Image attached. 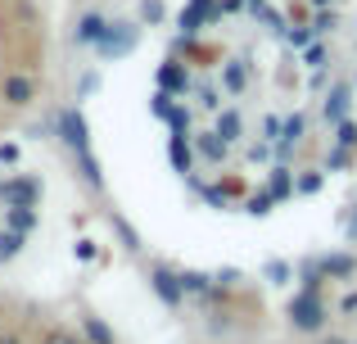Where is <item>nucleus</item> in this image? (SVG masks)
<instances>
[{"mask_svg":"<svg viewBox=\"0 0 357 344\" xmlns=\"http://www.w3.org/2000/svg\"><path fill=\"white\" fill-rule=\"evenodd\" d=\"M298 190H303V195H312V190H321V172H307V177H303V181H298Z\"/></svg>","mask_w":357,"mask_h":344,"instance_id":"c85d7f7f","label":"nucleus"},{"mask_svg":"<svg viewBox=\"0 0 357 344\" xmlns=\"http://www.w3.org/2000/svg\"><path fill=\"white\" fill-rule=\"evenodd\" d=\"M167 154H172L176 172H190V145H185V136H181V132L172 136V145H167Z\"/></svg>","mask_w":357,"mask_h":344,"instance_id":"a211bd4d","label":"nucleus"},{"mask_svg":"<svg viewBox=\"0 0 357 344\" xmlns=\"http://www.w3.org/2000/svg\"><path fill=\"white\" fill-rule=\"evenodd\" d=\"M335 145H344V150H353L357 145V127L344 118V123H335Z\"/></svg>","mask_w":357,"mask_h":344,"instance_id":"4be33fe9","label":"nucleus"},{"mask_svg":"<svg viewBox=\"0 0 357 344\" xmlns=\"http://www.w3.org/2000/svg\"><path fill=\"white\" fill-rule=\"evenodd\" d=\"M307 63H312V68H321V63H326V45H312V50H307Z\"/></svg>","mask_w":357,"mask_h":344,"instance_id":"2f4dec72","label":"nucleus"},{"mask_svg":"<svg viewBox=\"0 0 357 344\" xmlns=\"http://www.w3.org/2000/svg\"><path fill=\"white\" fill-rule=\"evenodd\" d=\"M335 27H340V18H335V9H331V14H326V9H321V14H317V18H312V32H317V36H326V32H335Z\"/></svg>","mask_w":357,"mask_h":344,"instance_id":"b1692460","label":"nucleus"},{"mask_svg":"<svg viewBox=\"0 0 357 344\" xmlns=\"http://www.w3.org/2000/svg\"><path fill=\"white\" fill-rule=\"evenodd\" d=\"M41 344H86V340H82L77 331H63V327H50V331H45V336H41Z\"/></svg>","mask_w":357,"mask_h":344,"instance_id":"aec40b11","label":"nucleus"},{"mask_svg":"<svg viewBox=\"0 0 357 344\" xmlns=\"http://www.w3.org/2000/svg\"><path fill=\"white\" fill-rule=\"evenodd\" d=\"M0 96H5L9 109H27L36 100V82L23 77V73H5V82H0Z\"/></svg>","mask_w":357,"mask_h":344,"instance_id":"7ed1b4c3","label":"nucleus"},{"mask_svg":"<svg viewBox=\"0 0 357 344\" xmlns=\"http://www.w3.org/2000/svg\"><path fill=\"white\" fill-rule=\"evenodd\" d=\"M167 123H172V132H190V109H181V105H172V109H167Z\"/></svg>","mask_w":357,"mask_h":344,"instance_id":"5701e85b","label":"nucleus"},{"mask_svg":"<svg viewBox=\"0 0 357 344\" xmlns=\"http://www.w3.org/2000/svg\"><path fill=\"white\" fill-rule=\"evenodd\" d=\"M321 267H326V276H335V281H349V276L357 272V258L353 254H326Z\"/></svg>","mask_w":357,"mask_h":344,"instance_id":"9b49d317","label":"nucleus"},{"mask_svg":"<svg viewBox=\"0 0 357 344\" xmlns=\"http://www.w3.org/2000/svg\"><path fill=\"white\" fill-rule=\"evenodd\" d=\"M195 145H199V154H204V159H208V163H222V159H227V136H222V132H199V136H195Z\"/></svg>","mask_w":357,"mask_h":344,"instance_id":"1a4fd4ad","label":"nucleus"},{"mask_svg":"<svg viewBox=\"0 0 357 344\" xmlns=\"http://www.w3.org/2000/svg\"><path fill=\"white\" fill-rule=\"evenodd\" d=\"M349 118V87H335L326 96V123H344Z\"/></svg>","mask_w":357,"mask_h":344,"instance_id":"f8f14e48","label":"nucleus"},{"mask_svg":"<svg viewBox=\"0 0 357 344\" xmlns=\"http://www.w3.org/2000/svg\"><path fill=\"white\" fill-rule=\"evenodd\" d=\"M131 45H136V27H131V23H109L105 36H100V50L114 54V59H118V54H127Z\"/></svg>","mask_w":357,"mask_h":344,"instance_id":"423d86ee","label":"nucleus"},{"mask_svg":"<svg viewBox=\"0 0 357 344\" xmlns=\"http://www.w3.org/2000/svg\"><path fill=\"white\" fill-rule=\"evenodd\" d=\"M349 240L357 245V213H353V222H349Z\"/></svg>","mask_w":357,"mask_h":344,"instance_id":"e433bc0d","label":"nucleus"},{"mask_svg":"<svg viewBox=\"0 0 357 344\" xmlns=\"http://www.w3.org/2000/svg\"><path fill=\"white\" fill-rule=\"evenodd\" d=\"M307 136V118L303 114H289L285 118V132H280V145H298Z\"/></svg>","mask_w":357,"mask_h":344,"instance_id":"2eb2a0df","label":"nucleus"},{"mask_svg":"<svg viewBox=\"0 0 357 344\" xmlns=\"http://www.w3.org/2000/svg\"><path fill=\"white\" fill-rule=\"evenodd\" d=\"M213 132H222L227 141H240V132H244L240 114H236V109H222V114H218V127H213Z\"/></svg>","mask_w":357,"mask_h":344,"instance_id":"4468645a","label":"nucleus"},{"mask_svg":"<svg viewBox=\"0 0 357 344\" xmlns=\"http://www.w3.org/2000/svg\"><path fill=\"white\" fill-rule=\"evenodd\" d=\"M340 308H344V313H357V290H353V294H344V304H340Z\"/></svg>","mask_w":357,"mask_h":344,"instance_id":"c9c22d12","label":"nucleus"},{"mask_svg":"<svg viewBox=\"0 0 357 344\" xmlns=\"http://www.w3.org/2000/svg\"><path fill=\"white\" fill-rule=\"evenodd\" d=\"M5 227H14V231H32L36 227V204H27V209H5Z\"/></svg>","mask_w":357,"mask_h":344,"instance_id":"ddd939ff","label":"nucleus"},{"mask_svg":"<svg viewBox=\"0 0 357 344\" xmlns=\"http://www.w3.org/2000/svg\"><path fill=\"white\" fill-rule=\"evenodd\" d=\"M36 200H41V181L36 177H5L0 181V204L5 209H27Z\"/></svg>","mask_w":357,"mask_h":344,"instance_id":"f03ea898","label":"nucleus"},{"mask_svg":"<svg viewBox=\"0 0 357 344\" xmlns=\"http://www.w3.org/2000/svg\"><path fill=\"white\" fill-rule=\"evenodd\" d=\"M140 18H145V23H158V18H163V0H140Z\"/></svg>","mask_w":357,"mask_h":344,"instance_id":"a878e982","label":"nucleus"},{"mask_svg":"<svg viewBox=\"0 0 357 344\" xmlns=\"http://www.w3.org/2000/svg\"><path fill=\"white\" fill-rule=\"evenodd\" d=\"M82 331H86L91 344H114V331H109L100 317H82Z\"/></svg>","mask_w":357,"mask_h":344,"instance_id":"f3484780","label":"nucleus"},{"mask_svg":"<svg viewBox=\"0 0 357 344\" xmlns=\"http://www.w3.org/2000/svg\"><path fill=\"white\" fill-rule=\"evenodd\" d=\"M59 132H63V141H68V150H73V154H91L86 118H82L77 109H63V114H59Z\"/></svg>","mask_w":357,"mask_h":344,"instance_id":"20e7f679","label":"nucleus"},{"mask_svg":"<svg viewBox=\"0 0 357 344\" xmlns=\"http://www.w3.org/2000/svg\"><path fill=\"white\" fill-rule=\"evenodd\" d=\"M18 249H23V231L5 227V231H0V263H9V258H18Z\"/></svg>","mask_w":357,"mask_h":344,"instance_id":"dca6fc26","label":"nucleus"},{"mask_svg":"<svg viewBox=\"0 0 357 344\" xmlns=\"http://www.w3.org/2000/svg\"><path fill=\"white\" fill-rule=\"evenodd\" d=\"M105 18L100 14H82L77 18V45H100V36H105Z\"/></svg>","mask_w":357,"mask_h":344,"instance_id":"9d476101","label":"nucleus"},{"mask_svg":"<svg viewBox=\"0 0 357 344\" xmlns=\"http://www.w3.org/2000/svg\"><path fill=\"white\" fill-rule=\"evenodd\" d=\"M199 105H204V109H222V100H218V91H213V87H208V82H204V87H199Z\"/></svg>","mask_w":357,"mask_h":344,"instance_id":"cd10ccee","label":"nucleus"},{"mask_svg":"<svg viewBox=\"0 0 357 344\" xmlns=\"http://www.w3.org/2000/svg\"><path fill=\"white\" fill-rule=\"evenodd\" d=\"M0 344H23V340H18V336H0Z\"/></svg>","mask_w":357,"mask_h":344,"instance_id":"4c0bfd02","label":"nucleus"},{"mask_svg":"<svg viewBox=\"0 0 357 344\" xmlns=\"http://www.w3.org/2000/svg\"><path fill=\"white\" fill-rule=\"evenodd\" d=\"M190 68H181V63H176V59H167L163 63V68H158V87H163V91H172V96H176V91H181V96H185V91H190Z\"/></svg>","mask_w":357,"mask_h":344,"instance_id":"0eeeda50","label":"nucleus"},{"mask_svg":"<svg viewBox=\"0 0 357 344\" xmlns=\"http://www.w3.org/2000/svg\"><path fill=\"white\" fill-rule=\"evenodd\" d=\"M181 285H185V294H208L213 290L204 272H181Z\"/></svg>","mask_w":357,"mask_h":344,"instance_id":"412c9836","label":"nucleus"},{"mask_svg":"<svg viewBox=\"0 0 357 344\" xmlns=\"http://www.w3.org/2000/svg\"><path fill=\"white\" fill-rule=\"evenodd\" d=\"M222 87H227L231 96H240V91L249 87V63H244V59H227V63H222Z\"/></svg>","mask_w":357,"mask_h":344,"instance_id":"6e6552de","label":"nucleus"},{"mask_svg":"<svg viewBox=\"0 0 357 344\" xmlns=\"http://www.w3.org/2000/svg\"><path fill=\"white\" fill-rule=\"evenodd\" d=\"M331 168H349V150H344V145H335V154H331Z\"/></svg>","mask_w":357,"mask_h":344,"instance_id":"7c9ffc66","label":"nucleus"},{"mask_svg":"<svg viewBox=\"0 0 357 344\" xmlns=\"http://www.w3.org/2000/svg\"><path fill=\"white\" fill-rule=\"evenodd\" d=\"M312 5H317V9H326V5H335V0H312Z\"/></svg>","mask_w":357,"mask_h":344,"instance_id":"58836bf2","label":"nucleus"},{"mask_svg":"<svg viewBox=\"0 0 357 344\" xmlns=\"http://www.w3.org/2000/svg\"><path fill=\"white\" fill-rule=\"evenodd\" d=\"M267 276H271V281H285L289 267H285V263H271V267H267Z\"/></svg>","mask_w":357,"mask_h":344,"instance_id":"72a5a7b5","label":"nucleus"},{"mask_svg":"<svg viewBox=\"0 0 357 344\" xmlns=\"http://www.w3.org/2000/svg\"><path fill=\"white\" fill-rule=\"evenodd\" d=\"M312 36H317L312 27H289V32H285V41H289V45H294V50H298V45H307V41H312Z\"/></svg>","mask_w":357,"mask_h":344,"instance_id":"bb28decb","label":"nucleus"},{"mask_svg":"<svg viewBox=\"0 0 357 344\" xmlns=\"http://www.w3.org/2000/svg\"><path fill=\"white\" fill-rule=\"evenodd\" d=\"M289 322H294V331H321V322H326V304H321V294L303 285V290L289 299Z\"/></svg>","mask_w":357,"mask_h":344,"instance_id":"f257e3e1","label":"nucleus"},{"mask_svg":"<svg viewBox=\"0 0 357 344\" xmlns=\"http://www.w3.org/2000/svg\"><path fill=\"white\" fill-rule=\"evenodd\" d=\"M271 200H276V195H271V190H267V195H253V200L244 204V209H249L253 218H262V213H271Z\"/></svg>","mask_w":357,"mask_h":344,"instance_id":"393cba45","label":"nucleus"},{"mask_svg":"<svg viewBox=\"0 0 357 344\" xmlns=\"http://www.w3.org/2000/svg\"><path fill=\"white\" fill-rule=\"evenodd\" d=\"M271 195H276V200L294 195V177H289V168H285V163H280V168H271Z\"/></svg>","mask_w":357,"mask_h":344,"instance_id":"6ab92c4d","label":"nucleus"},{"mask_svg":"<svg viewBox=\"0 0 357 344\" xmlns=\"http://www.w3.org/2000/svg\"><path fill=\"white\" fill-rule=\"evenodd\" d=\"M149 285H154V294L167 304V308H176V304L185 299V285H181V272H167V267H154L149 272Z\"/></svg>","mask_w":357,"mask_h":344,"instance_id":"39448f33","label":"nucleus"},{"mask_svg":"<svg viewBox=\"0 0 357 344\" xmlns=\"http://www.w3.org/2000/svg\"><path fill=\"white\" fill-rule=\"evenodd\" d=\"M114 222H118V231H122V240H127V249H136V231H131V227H127V222H122V218H114Z\"/></svg>","mask_w":357,"mask_h":344,"instance_id":"473e14b6","label":"nucleus"},{"mask_svg":"<svg viewBox=\"0 0 357 344\" xmlns=\"http://www.w3.org/2000/svg\"><path fill=\"white\" fill-rule=\"evenodd\" d=\"M0 163H18V145L14 141H0Z\"/></svg>","mask_w":357,"mask_h":344,"instance_id":"c756f323","label":"nucleus"},{"mask_svg":"<svg viewBox=\"0 0 357 344\" xmlns=\"http://www.w3.org/2000/svg\"><path fill=\"white\" fill-rule=\"evenodd\" d=\"M77 258H96V245H91V240H77Z\"/></svg>","mask_w":357,"mask_h":344,"instance_id":"f704fd0d","label":"nucleus"}]
</instances>
